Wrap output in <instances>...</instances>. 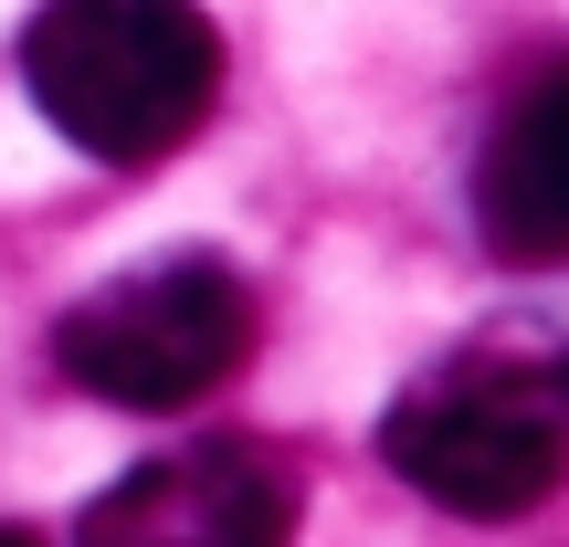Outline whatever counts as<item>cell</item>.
<instances>
[{
    "label": "cell",
    "instance_id": "cell-4",
    "mask_svg": "<svg viewBox=\"0 0 569 547\" xmlns=\"http://www.w3.org/2000/svg\"><path fill=\"white\" fill-rule=\"evenodd\" d=\"M475 232L496 264H569V63L528 74L475 159Z\"/></svg>",
    "mask_w": 569,
    "mask_h": 547
},
{
    "label": "cell",
    "instance_id": "cell-5",
    "mask_svg": "<svg viewBox=\"0 0 569 547\" xmlns=\"http://www.w3.org/2000/svg\"><path fill=\"white\" fill-rule=\"evenodd\" d=\"M296 527V485L253 443H180L138 464L106 506H84V537H284Z\"/></svg>",
    "mask_w": 569,
    "mask_h": 547
},
{
    "label": "cell",
    "instance_id": "cell-2",
    "mask_svg": "<svg viewBox=\"0 0 569 547\" xmlns=\"http://www.w3.org/2000/svg\"><path fill=\"white\" fill-rule=\"evenodd\" d=\"M380 464L443 516H528L569 474V379L507 347H465L380 411Z\"/></svg>",
    "mask_w": 569,
    "mask_h": 547
},
{
    "label": "cell",
    "instance_id": "cell-1",
    "mask_svg": "<svg viewBox=\"0 0 569 547\" xmlns=\"http://www.w3.org/2000/svg\"><path fill=\"white\" fill-rule=\"evenodd\" d=\"M21 84L106 169H159L222 105V32L201 0H42L21 32Z\"/></svg>",
    "mask_w": 569,
    "mask_h": 547
},
{
    "label": "cell",
    "instance_id": "cell-3",
    "mask_svg": "<svg viewBox=\"0 0 569 547\" xmlns=\"http://www.w3.org/2000/svg\"><path fill=\"white\" fill-rule=\"evenodd\" d=\"M253 358V284L211 253L106 274L53 316V368L117 411H190Z\"/></svg>",
    "mask_w": 569,
    "mask_h": 547
},
{
    "label": "cell",
    "instance_id": "cell-6",
    "mask_svg": "<svg viewBox=\"0 0 569 547\" xmlns=\"http://www.w3.org/2000/svg\"><path fill=\"white\" fill-rule=\"evenodd\" d=\"M559 379H569V368H559Z\"/></svg>",
    "mask_w": 569,
    "mask_h": 547
}]
</instances>
